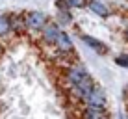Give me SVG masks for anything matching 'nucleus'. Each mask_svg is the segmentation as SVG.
Here are the masks:
<instances>
[{
    "label": "nucleus",
    "instance_id": "nucleus-1",
    "mask_svg": "<svg viewBox=\"0 0 128 119\" xmlns=\"http://www.w3.org/2000/svg\"><path fill=\"white\" fill-rule=\"evenodd\" d=\"M65 74H67V80L70 84V87H72V93L84 102L87 99V95L91 93V89L95 87V82L91 78V74L80 63H72L70 67H67Z\"/></svg>",
    "mask_w": 128,
    "mask_h": 119
},
{
    "label": "nucleus",
    "instance_id": "nucleus-2",
    "mask_svg": "<svg viewBox=\"0 0 128 119\" xmlns=\"http://www.w3.org/2000/svg\"><path fill=\"white\" fill-rule=\"evenodd\" d=\"M24 19H26V30L28 32H43V28L50 23L43 11H30L24 15Z\"/></svg>",
    "mask_w": 128,
    "mask_h": 119
},
{
    "label": "nucleus",
    "instance_id": "nucleus-3",
    "mask_svg": "<svg viewBox=\"0 0 128 119\" xmlns=\"http://www.w3.org/2000/svg\"><path fill=\"white\" fill-rule=\"evenodd\" d=\"M84 102H86V106L104 110L106 108V93H104V89H102V87H98V86H95Z\"/></svg>",
    "mask_w": 128,
    "mask_h": 119
},
{
    "label": "nucleus",
    "instance_id": "nucleus-4",
    "mask_svg": "<svg viewBox=\"0 0 128 119\" xmlns=\"http://www.w3.org/2000/svg\"><path fill=\"white\" fill-rule=\"evenodd\" d=\"M61 32H63V30H61V26H60L58 23H54V21H50V23H48L45 28H43L41 37H43V41H45L46 45H52V47H54Z\"/></svg>",
    "mask_w": 128,
    "mask_h": 119
},
{
    "label": "nucleus",
    "instance_id": "nucleus-5",
    "mask_svg": "<svg viewBox=\"0 0 128 119\" xmlns=\"http://www.w3.org/2000/svg\"><path fill=\"white\" fill-rule=\"evenodd\" d=\"M56 50L60 52V54H72L74 52V45H72V39H70V36H67V32H61L58 41H56Z\"/></svg>",
    "mask_w": 128,
    "mask_h": 119
},
{
    "label": "nucleus",
    "instance_id": "nucleus-6",
    "mask_svg": "<svg viewBox=\"0 0 128 119\" xmlns=\"http://www.w3.org/2000/svg\"><path fill=\"white\" fill-rule=\"evenodd\" d=\"M80 39H82V43H86V45L91 48V50H95L96 54H106V52H108V47H106L102 41H98L96 37H93V36L80 34Z\"/></svg>",
    "mask_w": 128,
    "mask_h": 119
},
{
    "label": "nucleus",
    "instance_id": "nucleus-7",
    "mask_svg": "<svg viewBox=\"0 0 128 119\" xmlns=\"http://www.w3.org/2000/svg\"><path fill=\"white\" fill-rule=\"evenodd\" d=\"M87 8L91 10V13H95V15L102 17V19H106V17H110V10L106 4H102L100 0H89L87 2Z\"/></svg>",
    "mask_w": 128,
    "mask_h": 119
},
{
    "label": "nucleus",
    "instance_id": "nucleus-8",
    "mask_svg": "<svg viewBox=\"0 0 128 119\" xmlns=\"http://www.w3.org/2000/svg\"><path fill=\"white\" fill-rule=\"evenodd\" d=\"M108 115H106L104 110L100 108H91V106H86L82 112V119H106Z\"/></svg>",
    "mask_w": 128,
    "mask_h": 119
},
{
    "label": "nucleus",
    "instance_id": "nucleus-9",
    "mask_svg": "<svg viewBox=\"0 0 128 119\" xmlns=\"http://www.w3.org/2000/svg\"><path fill=\"white\" fill-rule=\"evenodd\" d=\"M11 32H13V28H11V17L0 13V37H8Z\"/></svg>",
    "mask_w": 128,
    "mask_h": 119
},
{
    "label": "nucleus",
    "instance_id": "nucleus-10",
    "mask_svg": "<svg viewBox=\"0 0 128 119\" xmlns=\"http://www.w3.org/2000/svg\"><path fill=\"white\" fill-rule=\"evenodd\" d=\"M11 17V28H13V32H17V34H20V32H24L26 30V19L22 15H19V13H13Z\"/></svg>",
    "mask_w": 128,
    "mask_h": 119
},
{
    "label": "nucleus",
    "instance_id": "nucleus-11",
    "mask_svg": "<svg viewBox=\"0 0 128 119\" xmlns=\"http://www.w3.org/2000/svg\"><path fill=\"white\" fill-rule=\"evenodd\" d=\"M115 63L119 65V67L128 69V54H119L117 58H115Z\"/></svg>",
    "mask_w": 128,
    "mask_h": 119
},
{
    "label": "nucleus",
    "instance_id": "nucleus-12",
    "mask_svg": "<svg viewBox=\"0 0 128 119\" xmlns=\"http://www.w3.org/2000/svg\"><path fill=\"white\" fill-rule=\"evenodd\" d=\"M60 19H61V23H63V24H70V23H72V17H70V13L69 11H60Z\"/></svg>",
    "mask_w": 128,
    "mask_h": 119
},
{
    "label": "nucleus",
    "instance_id": "nucleus-13",
    "mask_svg": "<svg viewBox=\"0 0 128 119\" xmlns=\"http://www.w3.org/2000/svg\"><path fill=\"white\" fill-rule=\"evenodd\" d=\"M67 2H69L70 10H72V8H84L86 6V0H67Z\"/></svg>",
    "mask_w": 128,
    "mask_h": 119
},
{
    "label": "nucleus",
    "instance_id": "nucleus-14",
    "mask_svg": "<svg viewBox=\"0 0 128 119\" xmlns=\"http://www.w3.org/2000/svg\"><path fill=\"white\" fill-rule=\"evenodd\" d=\"M126 39H128V28H126Z\"/></svg>",
    "mask_w": 128,
    "mask_h": 119
},
{
    "label": "nucleus",
    "instance_id": "nucleus-15",
    "mask_svg": "<svg viewBox=\"0 0 128 119\" xmlns=\"http://www.w3.org/2000/svg\"><path fill=\"white\" fill-rule=\"evenodd\" d=\"M126 91H128V87H126Z\"/></svg>",
    "mask_w": 128,
    "mask_h": 119
},
{
    "label": "nucleus",
    "instance_id": "nucleus-16",
    "mask_svg": "<svg viewBox=\"0 0 128 119\" xmlns=\"http://www.w3.org/2000/svg\"><path fill=\"white\" fill-rule=\"evenodd\" d=\"M106 119H108V117H106Z\"/></svg>",
    "mask_w": 128,
    "mask_h": 119
}]
</instances>
